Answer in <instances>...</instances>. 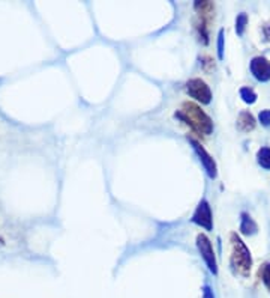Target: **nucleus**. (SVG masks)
I'll return each mask as SVG.
<instances>
[{"instance_id":"nucleus-16","label":"nucleus","mask_w":270,"mask_h":298,"mask_svg":"<svg viewBox=\"0 0 270 298\" xmlns=\"http://www.w3.org/2000/svg\"><path fill=\"white\" fill-rule=\"evenodd\" d=\"M203 298H215L213 291L210 289V286H204V289H203Z\"/></svg>"},{"instance_id":"nucleus-6","label":"nucleus","mask_w":270,"mask_h":298,"mask_svg":"<svg viewBox=\"0 0 270 298\" xmlns=\"http://www.w3.org/2000/svg\"><path fill=\"white\" fill-rule=\"evenodd\" d=\"M188 140H189V143L192 145V148H194V151L197 152V155L200 157V161L203 163V166H204V169H206V174L209 175V178L215 179L218 177V167H216V163L215 160H213V157L194 139V137H188Z\"/></svg>"},{"instance_id":"nucleus-7","label":"nucleus","mask_w":270,"mask_h":298,"mask_svg":"<svg viewBox=\"0 0 270 298\" xmlns=\"http://www.w3.org/2000/svg\"><path fill=\"white\" fill-rule=\"evenodd\" d=\"M251 74L254 75L255 80L266 83L270 80V60L266 59L264 56H255L252 58L249 63Z\"/></svg>"},{"instance_id":"nucleus-3","label":"nucleus","mask_w":270,"mask_h":298,"mask_svg":"<svg viewBox=\"0 0 270 298\" xmlns=\"http://www.w3.org/2000/svg\"><path fill=\"white\" fill-rule=\"evenodd\" d=\"M186 92L201 104H210L212 101V91L201 78H191L186 83Z\"/></svg>"},{"instance_id":"nucleus-2","label":"nucleus","mask_w":270,"mask_h":298,"mask_svg":"<svg viewBox=\"0 0 270 298\" xmlns=\"http://www.w3.org/2000/svg\"><path fill=\"white\" fill-rule=\"evenodd\" d=\"M176 118L183 120L185 123H188L194 131L209 136L213 131V122L210 119L209 115H206L197 104L194 103H185L182 110L174 113Z\"/></svg>"},{"instance_id":"nucleus-10","label":"nucleus","mask_w":270,"mask_h":298,"mask_svg":"<svg viewBox=\"0 0 270 298\" xmlns=\"http://www.w3.org/2000/svg\"><path fill=\"white\" fill-rule=\"evenodd\" d=\"M257 163L266 169L270 171V148L269 146H263L257 151Z\"/></svg>"},{"instance_id":"nucleus-12","label":"nucleus","mask_w":270,"mask_h":298,"mask_svg":"<svg viewBox=\"0 0 270 298\" xmlns=\"http://www.w3.org/2000/svg\"><path fill=\"white\" fill-rule=\"evenodd\" d=\"M246 24H248V15H246L245 12L239 14L237 18H236V32H237L239 36L243 35V32H245V29H246Z\"/></svg>"},{"instance_id":"nucleus-4","label":"nucleus","mask_w":270,"mask_h":298,"mask_svg":"<svg viewBox=\"0 0 270 298\" xmlns=\"http://www.w3.org/2000/svg\"><path fill=\"white\" fill-rule=\"evenodd\" d=\"M191 222L197 226H201L204 228L206 231H212L213 229V214H212V208H210V203L203 199L200 200Z\"/></svg>"},{"instance_id":"nucleus-9","label":"nucleus","mask_w":270,"mask_h":298,"mask_svg":"<svg viewBox=\"0 0 270 298\" xmlns=\"http://www.w3.org/2000/svg\"><path fill=\"white\" fill-rule=\"evenodd\" d=\"M255 125H257V123H255V118L252 116L251 112H248V110L240 112V115H239V118H237V126H239L240 131L249 133V131H252V130L255 128Z\"/></svg>"},{"instance_id":"nucleus-1","label":"nucleus","mask_w":270,"mask_h":298,"mask_svg":"<svg viewBox=\"0 0 270 298\" xmlns=\"http://www.w3.org/2000/svg\"><path fill=\"white\" fill-rule=\"evenodd\" d=\"M230 242H231L230 265H231L233 273L242 277H249L251 270H252V256H251L249 248L236 232L230 235Z\"/></svg>"},{"instance_id":"nucleus-17","label":"nucleus","mask_w":270,"mask_h":298,"mask_svg":"<svg viewBox=\"0 0 270 298\" xmlns=\"http://www.w3.org/2000/svg\"><path fill=\"white\" fill-rule=\"evenodd\" d=\"M263 33H264V41H270V24H264L263 26Z\"/></svg>"},{"instance_id":"nucleus-11","label":"nucleus","mask_w":270,"mask_h":298,"mask_svg":"<svg viewBox=\"0 0 270 298\" xmlns=\"http://www.w3.org/2000/svg\"><path fill=\"white\" fill-rule=\"evenodd\" d=\"M240 98L246 103V104H254L257 101V94L254 89L251 88H242L240 89Z\"/></svg>"},{"instance_id":"nucleus-5","label":"nucleus","mask_w":270,"mask_h":298,"mask_svg":"<svg viewBox=\"0 0 270 298\" xmlns=\"http://www.w3.org/2000/svg\"><path fill=\"white\" fill-rule=\"evenodd\" d=\"M197 247H198V251L201 254V258L204 259L207 268L210 273L213 274H218V264H216V256L215 251H213V247H212V242L210 239L207 238L204 234H200L197 237Z\"/></svg>"},{"instance_id":"nucleus-15","label":"nucleus","mask_w":270,"mask_h":298,"mask_svg":"<svg viewBox=\"0 0 270 298\" xmlns=\"http://www.w3.org/2000/svg\"><path fill=\"white\" fill-rule=\"evenodd\" d=\"M258 119L263 126H270V110H263L258 115Z\"/></svg>"},{"instance_id":"nucleus-14","label":"nucleus","mask_w":270,"mask_h":298,"mask_svg":"<svg viewBox=\"0 0 270 298\" xmlns=\"http://www.w3.org/2000/svg\"><path fill=\"white\" fill-rule=\"evenodd\" d=\"M218 56L219 59H224V29H221L218 35Z\"/></svg>"},{"instance_id":"nucleus-8","label":"nucleus","mask_w":270,"mask_h":298,"mask_svg":"<svg viewBox=\"0 0 270 298\" xmlns=\"http://www.w3.org/2000/svg\"><path fill=\"white\" fill-rule=\"evenodd\" d=\"M240 232L246 237L255 235L258 232V225L254 222V219L248 212L240 214Z\"/></svg>"},{"instance_id":"nucleus-13","label":"nucleus","mask_w":270,"mask_h":298,"mask_svg":"<svg viewBox=\"0 0 270 298\" xmlns=\"http://www.w3.org/2000/svg\"><path fill=\"white\" fill-rule=\"evenodd\" d=\"M258 274H260V277H261V280H263L264 286L267 288V291H269V294H270V262L264 264V265L260 268Z\"/></svg>"}]
</instances>
